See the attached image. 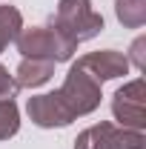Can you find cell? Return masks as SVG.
Here are the masks:
<instances>
[{
    "label": "cell",
    "mask_w": 146,
    "mask_h": 149,
    "mask_svg": "<svg viewBox=\"0 0 146 149\" xmlns=\"http://www.w3.org/2000/svg\"><path fill=\"white\" fill-rule=\"evenodd\" d=\"M55 74V63L52 60H40V57H23L15 72V83L17 89H37L43 83H49V77Z\"/></svg>",
    "instance_id": "obj_8"
},
{
    "label": "cell",
    "mask_w": 146,
    "mask_h": 149,
    "mask_svg": "<svg viewBox=\"0 0 146 149\" xmlns=\"http://www.w3.org/2000/svg\"><path fill=\"white\" fill-rule=\"evenodd\" d=\"M112 115L123 129H146V83L143 77H135L123 83L112 97Z\"/></svg>",
    "instance_id": "obj_5"
},
{
    "label": "cell",
    "mask_w": 146,
    "mask_h": 149,
    "mask_svg": "<svg viewBox=\"0 0 146 149\" xmlns=\"http://www.w3.org/2000/svg\"><path fill=\"white\" fill-rule=\"evenodd\" d=\"M20 129V109L15 97H0V141L17 135Z\"/></svg>",
    "instance_id": "obj_11"
},
{
    "label": "cell",
    "mask_w": 146,
    "mask_h": 149,
    "mask_svg": "<svg viewBox=\"0 0 146 149\" xmlns=\"http://www.w3.org/2000/svg\"><path fill=\"white\" fill-rule=\"evenodd\" d=\"M146 135L138 129H123L115 123H95L83 129L74 141V149H143Z\"/></svg>",
    "instance_id": "obj_4"
},
{
    "label": "cell",
    "mask_w": 146,
    "mask_h": 149,
    "mask_svg": "<svg viewBox=\"0 0 146 149\" xmlns=\"http://www.w3.org/2000/svg\"><path fill=\"white\" fill-rule=\"evenodd\" d=\"M17 52L23 57H40V60H52L63 63L74 55L77 43H72L66 35H60L55 26H32V29H20L15 37Z\"/></svg>",
    "instance_id": "obj_2"
},
{
    "label": "cell",
    "mask_w": 146,
    "mask_h": 149,
    "mask_svg": "<svg viewBox=\"0 0 146 149\" xmlns=\"http://www.w3.org/2000/svg\"><path fill=\"white\" fill-rule=\"evenodd\" d=\"M15 92H17L15 74H9L6 66H0V97H15Z\"/></svg>",
    "instance_id": "obj_12"
},
{
    "label": "cell",
    "mask_w": 146,
    "mask_h": 149,
    "mask_svg": "<svg viewBox=\"0 0 146 149\" xmlns=\"http://www.w3.org/2000/svg\"><path fill=\"white\" fill-rule=\"evenodd\" d=\"M49 26H55L72 43H83L103 32V15L92 9V0H60Z\"/></svg>",
    "instance_id": "obj_1"
},
{
    "label": "cell",
    "mask_w": 146,
    "mask_h": 149,
    "mask_svg": "<svg viewBox=\"0 0 146 149\" xmlns=\"http://www.w3.org/2000/svg\"><path fill=\"white\" fill-rule=\"evenodd\" d=\"M26 112H29L32 123H37L40 129H55V126H69V123H72V115L60 103L57 92H46V95L29 97Z\"/></svg>",
    "instance_id": "obj_7"
},
{
    "label": "cell",
    "mask_w": 146,
    "mask_h": 149,
    "mask_svg": "<svg viewBox=\"0 0 146 149\" xmlns=\"http://www.w3.org/2000/svg\"><path fill=\"white\" fill-rule=\"evenodd\" d=\"M57 97H60V103L66 106V112L74 118H80V115H89L100 106V80H95L89 72H83L80 66H72L69 74H66V80H63V86L57 89Z\"/></svg>",
    "instance_id": "obj_3"
},
{
    "label": "cell",
    "mask_w": 146,
    "mask_h": 149,
    "mask_svg": "<svg viewBox=\"0 0 146 149\" xmlns=\"http://www.w3.org/2000/svg\"><path fill=\"white\" fill-rule=\"evenodd\" d=\"M83 72H89L95 80H115V77H123L129 72V57L123 52H115V49H100V52H89V55L77 57V63Z\"/></svg>",
    "instance_id": "obj_6"
},
{
    "label": "cell",
    "mask_w": 146,
    "mask_h": 149,
    "mask_svg": "<svg viewBox=\"0 0 146 149\" xmlns=\"http://www.w3.org/2000/svg\"><path fill=\"white\" fill-rule=\"evenodd\" d=\"M20 29H23V15H20L15 6H0V52L9 46V43H15V37L20 35Z\"/></svg>",
    "instance_id": "obj_10"
},
{
    "label": "cell",
    "mask_w": 146,
    "mask_h": 149,
    "mask_svg": "<svg viewBox=\"0 0 146 149\" xmlns=\"http://www.w3.org/2000/svg\"><path fill=\"white\" fill-rule=\"evenodd\" d=\"M132 63H135V69H146V37H138L135 43H132Z\"/></svg>",
    "instance_id": "obj_13"
},
{
    "label": "cell",
    "mask_w": 146,
    "mask_h": 149,
    "mask_svg": "<svg viewBox=\"0 0 146 149\" xmlns=\"http://www.w3.org/2000/svg\"><path fill=\"white\" fill-rule=\"evenodd\" d=\"M115 15L126 29H140L146 23V0H115Z\"/></svg>",
    "instance_id": "obj_9"
}]
</instances>
